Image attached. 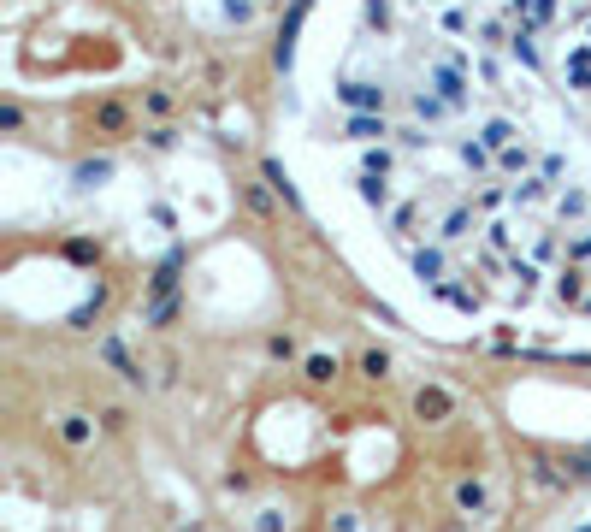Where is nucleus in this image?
<instances>
[{
	"instance_id": "f257e3e1",
	"label": "nucleus",
	"mask_w": 591,
	"mask_h": 532,
	"mask_svg": "<svg viewBox=\"0 0 591 532\" xmlns=\"http://www.w3.org/2000/svg\"><path fill=\"white\" fill-rule=\"evenodd\" d=\"M444 408H450L444 391H420V414H444Z\"/></svg>"
}]
</instances>
